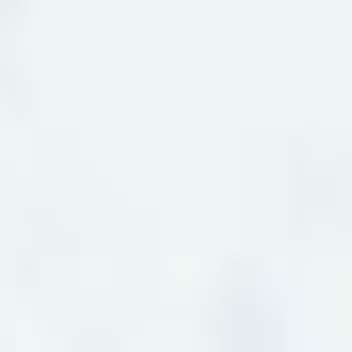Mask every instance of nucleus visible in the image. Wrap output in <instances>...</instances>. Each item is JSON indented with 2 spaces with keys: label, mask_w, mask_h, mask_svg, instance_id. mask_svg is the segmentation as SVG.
<instances>
[]
</instances>
